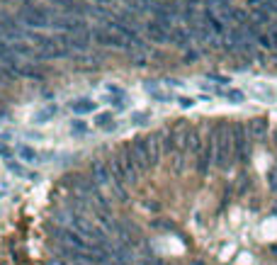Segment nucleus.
Returning a JSON list of instances; mask_svg holds the SVG:
<instances>
[{"instance_id":"1","label":"nucleus","mask_w":277,"mask_h":265,"mask_svg":"<svg viewBox=\"0 0 277 265\" xmlns=\"http://www.w3.org/2000/svg\"><path fill=\"white\" fill-rule=\"evenodd\" d=\"M212 141H214V163L226 171L233 161V139H231V129L224 122L212 129Z\"/></svg>"},{"instance_id":"2","label":"nucleus","mask_w":277,"mask_h":265,"mask_svg":"<svg viewBox=\"0 0 277 265\" xmlns=\"http://www.w3.org/2000/svg\"><path fill=\"white\" fill-rule=\"evenodd\" d=\"M17 20H20L25 27H32V30H44V27H51L54 15H51V10H46V7L29 5V7H25V10H20V12H17Z\"/></svg>"},{"instance_id":"3","label":"nucleus","mask_w":277,"mask_h":265,"mask_svg":"<svg viewBox=\"0 0 277 265\" xmlns=\"http://www.w3.org/2000/svg\"><path fill=\"white\" fill-rule=\"evenodd\" d=\"M231 139H233V158L236 161H241V163H246L248 161V132H246V127L241 124V122H236V124H231Z\"/></svg>"},{"instance_id":"4","label":"nucleus","mask_w":277,"mask_h":265,"mask_svg":"<svg viewBox=\"0 0 277 265\" xmlns=\"http://www.w3.org/2000/svg\"><path fill=\"white\" fill-rule=\"evenodd\" d=\"M132 156H134V161H137L138 171L141 173H146V168H151V148H148V136H138L134 139V144H132Z\"/></svg>"},{"instance_id":"5","label":"nucleus","mask_w":277,"mask_h":265,"mask_svg":"<svg viewBox=\"0 0 277 265\" xmlns=\"http://www.w3.org/2000/svg\"><path fill=\"white\" fill-rule=\"evenodd\" d=\"M92 42L95 44H100V46H110V49H124V39L117 34V32H112V30H92Z\"/></svg>"},{"instance_id":"6","label":"nucleus","mask_w":277,"mask_h":265,"mask_svg":"<svg viewBox=\"0 0 277 265\" xmlns=\"http://www.w3.org/2000/svg\"><path fill=\"white\" fill-rule=\"evenodd\" d=\"M202 22L209 27V32H212L214 37H222V39H224V37H226V32H229V30H226V22H224L222 17L214 12V7H207V10H204Z\"/></svg>"},{"instance_id":"7","label":"nucleus","mask_w":277,"mask_h":265,"mask_svg":"<svg viewBox=\"0 0 277 265\" xmlns=\"http://www.w3.org/2000/svg\"><path fill=\"white\" fill-rule=\"evenodd\" d=\"M51 27L54 30H61L66 32V34H78V32H85V22L81 17H54V22H51Z\"/></svg>"},{"instance_id":"8","label":"nucleus","mask_w":277,"mask_h":265,"mask_svg":"<svg viewBox=\"0 0 277 265\" xmlns=\"http://www.w3.org/2000/svg\"><path fill=\"white\" fill-rule=\"evenodd\" d=\"M212 161H214V141H212V136H209V141L204 144L202 153L197 156V173H199V176H207Z\"/></svg>"},{"instance_id":"9","label":"nucleus","mask_w":277,"mask_h":265,"mask_svg":"<svg viewBox=\"0 0 277 265\" xmlns=\"http://www.w3.org/2000/svg\"><path fill=\"white\" fill-rule=\"evenodd\" d=\"M146 34H148V39L153 44H166V42H170V30L163 27L161 22H156V20H151L146 25Z\"/></svg>"},{"instance_id":"10","label":"nucleus","mask_w":277,"mask_h":265,"mask_svg":"<svg viewBox=\"0 0 277 265\" xmlns=\"http://www.w3.org/2000/svg\"><path fill=\"white\" fill-rule=\"evenodd\" d=\"M90 176H92V180H95L97 185H112V168L107 166V163H102V161L92 163Z\"/></svg>"},{"instance_id":"11","label":"nucleus","mask_w":277,"mask_h":265,"mask_svg":"<svg viewBox=\"0 0 277 265\" xmlns=\"http://www.w3.org/2000/svg\"><path fill=\"white\" fill-rule=\"evenodd\" d=\"M248 136L255 141H263L268 136V119L265 117H255L248 122Z\"/></svg>"},{"instance_id":"12","label":"nucleus","mask_w":277,"mask_h":265,"mask_svg":"<svg viewBox=\"0 0 277 265\" xmlns=\"http://www.w3.org/2000/svg\"><path fill=\"white\" fill-rule=\"evenodd\" d=\"M170 44L180 46V49H187L192 44V37H190V30H183V27H173L170 30Z\"/></svg>"},{"instance_id":"13","label":"nucleus","mask_w":277,"mask_h":265,"mask_svg":"<svg viewBox=\"0 0 277 265\" xmlns=\"http://www.w3.org/2000/svg\"><path fill=\"white\" fill-rule=\"evenodd\" d=\"M95 107H97V102H92L90 97H78V100L71 102V110H73L76 115H88V112H92Z\"/></svg>"},{"instance_id":"14","label":"nucleus","mask_w":277,"mask_h":265,"mask_svg":"<svg viewBox=\"0 0 277 265\" xmlns=\"http://www.w3.org/2000/svg\"><path fill=\"white\" fill-rule=\"evenodd\" d=\"M148 148H151V166H156L161 158V134L148 136Z\"/></svg>"},{"instance_id":"15","label":"nucleus","mask_w":277,"mask_h":265,"mask_svg":"<svg viewBox=\"0 0 277 265\" xmlns=\"http://www.w3.org/2000/svg\"><path fill=\"white\" fill-rule=\"evenodd\" d=\"M17 153H20V158H22L25 163H39V153L32 146H27V144H22V146L17 148Z\"/></svg>"},{"instance_id":"16","label":"nucleus","mask_w":277,"mask_h":265,"mask_svg":"<svg viewBox=\"0 0 277 265\" xmlns=\"http://www.w3.org/2000/svg\"><path fill=\"white\" fill-rule=\"evenodd\" d=\"M143 90H146V92H148L153 100H158V102H168V100H170L166 92H163V90H158L156 86H153V83H151V81H146V83H143Z\"/></svg>"},{"instance_id":"17","label":"nucleus","mask_w":277,"mask_h":265,"mask_svg":"<svg viewBox=\"0 0 277 265\" xmlns=\"http://www.w3.org/2000/svg\"><path fill=\"white\" fill-rule=\"evenodd\" d=\"M95 124H97L100 129H105V132H110V129L117 127V124H114V117H112V112H102V115H97V117H95Z\"/></svg>"},{"instance_id":"18","label":"nucleus","mask_w":277,"mask_h":265,"mask_svg":"<svg viewBox=\"0 0 277 265\" xmlns=\"http://www.w3.org/2000/svg\"><path fill=\"white\" fill-rule=\"evenodd\" d=\"M54 115H56V105H46L44 110H39V112L34 115V122H37V124H46Z\"/></svg>"},{"instance_id":"19","label":"nucleus","mask_w":277,"mask_h":265,"mask_svg":"<svg viewBox=\"0 0 277 265\" xmlns=\"http://www.w3.org/2000/svg\"><path fill=\"white\" fill-rule=\"evenodd\" d=\"M253 20H255L258 25H270V12H268L265 7H258V10L253 12Z\"/></svg>"},{"instance_id":"20","label":"nucleus","mask_w":277,"mask_h":265,"mask_svg":"<svg viewBox=\"0 0 277 265\" xmlns=\"http://www.w3.org/2000/svg\"><path fill=\"white\" fill-rule=\"evenodd\" d=\"M85 132H88V122H83V119L71 122V134H85Z\"/></svg>"},{"instance_id":"21","label":"nucleus","mask_w":277,"mask_h":265,"mask_svg":"<svg viewBox=\"0 0 277 265\" xmlns=\"http://www.w3.org/2000/svg\"><path fill=\"white\" fill-rule=\"evenodd\" d=\"M20 76H27V78H37V81H42V78H44V76H42V73H39L37 68H32V66H22V68H20Z\"/></svg>"},{"instance_id":"22","label":"nucleus","mask_w":277,"mask_h":265,"mask_svg":"<svg viewBox=\"0 0 277 265\" xmlns=\"http://www.w3.org/2000/svg\"><path fill=\"white\" fill-rule=\"evenodd\" d=\"M226 97H229L231 102H236V105L243 102V92H241V90H226Z\"/></svg>"},{"instance_id":"23","label":"nucleus","mask_w":277,"mask_h":265,"mask_svg":"<svg viewBox=\"0 0 277 265\" xmlns=\"http://www.w3.org/2000/svg\"><path fill=\"white\" fill-rule=\"evenodd\" d=\"M7 168H10V173H15V176H25V168H22L20 163H15V161H7Z\"/></svg>"},{"instance_id":"24","label":"nucleus","mask_w":277,"mask_h":265,"mask_svg":"<svg viewBox=\"0 0 277 265\" xmlns=\"http://www.w3.org/2000/svg\"><path fill=\"white\" fill-rule=\"evenodd\" d=\"M146 119H148L146 112H134V115H132V122H134V124H143Z\"/></svg>"},{"instance_id":"25","label":"nucleus","mask_w":277,"mask_h":265,"mask_svg":"<svg viewBox=\"0 0 277 265\" xmlns=\"http://www.w3.org/2000/svg\"><path fill=\"white\" fill-rule=\"evenodd\" d=\"M268 180H270V190H277V168L268 173Z\"/></svg>"},{"instance_id":"26","label":"nucleus","mask_w":277,"mask_h":265,"mask_svg":"<svg viewBox=\"0 0 277 265\" xmlns=\"http://www.w3.org/2000/svg\"><path fill=\"white\" fill-rule=\"evenodd\" d=\"M178 102H180V107H183V110H187V107H192V105H194L192 97H185V95H183V97H180Z\"/></svg>"},{"instance_id":"27","label":"nucleus","mask_w":277,"mask_h":265,"mask_svg":"<svg viewBox=\"0 0 277 265\" xmlns=\"http://www.w3.org/2000/svg\"><path fill=\"white\" fill-rule=\"evenodd\" d=\"M209 78H212V81H217V83H229V78H224V76H217V73H209Z\"/></svg>"},{"instance_id":"28","label":"nucleus","mask_w":277,"mask_h":265,"mask_svg":"<svg viewBox=\"0 0 277 265\" xmlns=\"http://www.w3.org/2000/svg\"><path fill=\"white\" fill-rule=\"evenodd\" d=\"M107 92H110V95H124V90L117 88V86H107Z\"/></svg>"},{"instance_id":"29","label":"nucleus","mask_w":277,"mask_h":265,"mask_svg":"<svg viewBox=\"0 0 277 265\" xmlns=\"http://www.w3.org/2000/svg\"><path fill=\"white\" fill-rule=\"evenodd\" d=\"M0 158H10V148L0 144Z\"/></svg>"},{"instance_id":"30","label":"nucleus","mask_w":277,"mask_h":265,"mask_svg":"<svg viewBox=\"0 0 277 265\" xmlns=\"http://www.w3.org/2000/svg\"><path fill=\"white\" fill-rule=\"evenodd\" d=\"M185 59H187V61H194V59H197V54H194V51H187V54H185Z\"/></svg>"},{"instance_id":"31","label":"nucleus","mask_w":277,"mask_h":265,"mask_svg":"<svg viewBox=\"0 0 277 265\" xmlns=\"http://www.w3.org/2000/svg\"><path fill=\"white\" fill-rule=\"evenodd\" d=\"M71 265H95V263H88V261H73Z\"/></svg>"},{"instance_id":"32","label":"nucleus","mask_w":277,"mask_h":265,"mask_svg":"<svg viewBox=\"0 0 277 265\" xmlns=\"http://www.w3.org/2000/svg\"><path fill=\"white\" fill-rule=\"evenodd\" d=\"M49 265H66V263H61V261H51Z\"/></svg>"},{"instance_id":"33","label":"nucleus","mask_w":277,"mask_h":265,"mask_svg":"<svg viewBox=\"0 0 277 265\" xmlns=\"http://www.w3.org/2000/svg\"><path fill=\"white\" fill-rule=\"evenodd\" d=\"M273 253H275V256H277V246H273Z\"/></svg>"},{"instance_id":"34","label":"nucleus","mask_w":277,"mask_h":265,"mask_svg":"<svg viewBox=\"0 0 277 265\" xmlns=\"http://www.w3.org/2000/svg\"><path fill=\"white\" fill-rule=\"evenodd\" d=\"M25 2H32V0H25Z\"/></svg>"},{"instance_id":"35","label":"nucleus","mask_w":277,"mask_h":265,"mask_svg":"<svg viewBox=\"0 0 277 265\" xmlns=\"http://www.w3.org/2000/svg\"><path fill=\"white\" fill-rule=\"evenodd\" d=\"M275 214H277V207H275Z\"/></svg>"}]
</instances>
